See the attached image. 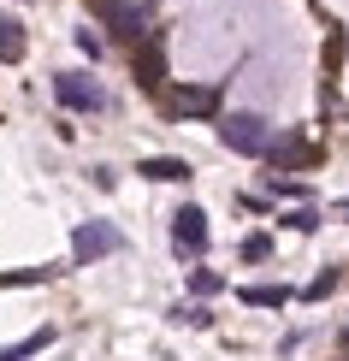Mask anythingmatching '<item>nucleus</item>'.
Listing matches in <instances>:
<instances>
[{
	"instance_id": "f257e3e1",
	"label": "nucleus",
	"mask_w": 349,
	"mask_h": 361,
	"mask_svg": "<svg viewBox=\"0 0 349 361\" xmlns=\"http://www.w3.org/2000/svg\"><path fill=\"white\" fill-rule=\"evenodd\" d=\"M95 18L125 42H148L154 36V6L148 0H95Z\"/></svg>"
},
{
	"instance_id": "f03ea898",
	"label": "nucleus",
	"mask_w": 349,
	"mask_h": 361,
	"mask_svg": "<svg viewBox=\"0 0 349 361\" xmlns=\"http://www.w3.org/2000/svg\"><path fill=\"white\" fill-rule=\"evenodd\" d=\"M219 142L231 148V154H267V148H272L261 113H225L219 118Z\"/></svg>"
},
{
	"instance_id": "7ed1b4c3",
	"label": "nucleus",
	"mask_w": 349,
	"mask_h": 361,
	"mask_svg": "<svg viewBox=\"0 0 349 361\" xmlns=\"http://www.w3.org/2000/svg\"><path fill=\"white\" fill-rule=\"evenodd\" d=\"M118 249H125V237H118L107 219H83L78 231H71V255H78L83 267H89V261H101V255H118Z\"/></svg>"
},
{
	"instance_id": "20e7f679",
	"label": "nucleus",
	"mask_w": 349,
	"mask_h": 361,
	"mask_svg": "<svg viewBox=\"0 0 349 361\" xmlns=\"http://www.w3.org/2000/svg\"><path fill=\"white\" fill-rule=\"evenodd\" d=\"M54 95L66 101L71 113H101V107H107V89H101L95 78H83V71H59V78H54Z\"/></svg>"
},
{
	"instance_id": "39448f33",
	"label": "nucleus",
	"mask_w": 349,
	"mask_h": 361,
	"mask_svg": "<svg viewBox=\"0 0 349 361\" xmlns=\"http://www.w3.org/2000/svg\"><path fill=\"white\" fill-rule=\"evenodd\" d=\"M172 243H178V255H202L207 249V214L202 207H178L172 214Z\"/></svg>"
},
{
	"instance_id": "423d86ee",
	"label": "nucleus",
	"mask_w": 349,
	"mask_h": 361,
	"mask_svg": "<svg viewBox=\"0 0 349 361\" xmlns=\"http://www.w3.org/2000/svg\"><path fill=\"white\" fill-rule=\"evenodd\" d=\"M136 83H142V89H160L166 83V48H160V36L136 42Z\"/></svg>"
},
{
	"instance_id": "0eeeda50",
	"label": "nucleus",
	"mask_w": 349,
	"mask_h": 361,
	"mask_svg": "<svg viewBox=\"0 0 349 361\" xmlns=\"http://www.w3.org/2000/svg\"><path fill=\"white\" fill-rule=\"evenodd\" d=\"M136 172L154 178V184H184V178H190V160H178V154H148Z\"/></svg>"
},
{
	"instance_id": "6e6552de",
	"label": "nucleus",
	"mask_w": 349,
	"mask_h": 361,
	"mask_svg": "<svg viewBox=\"0 0 349 361\" xmlns=\"http://www.w3.org/2000/svg\"><path fill=\"white\" fill-rule=\"evenodd\" d=\"M172 107L190 113V118H207V113H219V89H214V83H202V89H178Z\"/></svg>"
},
{
	"instance_id": "1a4fd4ad",
	"label": "nucleus",
	"mask_w": 349,
	"mask_h": 361,
	"mask_svg": "<svg viewBox=\"0 0 349 361\" xmlns=\"http://www.w3.org/2000/svg\"><path fill=\"white\" fill-rule=\"evenodd\" d=\"M54 343V326H42V332H24L18 343H0V361H30V355H42Z\"/></svg>"
},
{
	"instance_id": "9d476101",
	"label": "nucleus",
	"mask_w": 349,
	"mask_h": 361,
	"mask_svg": "<svg viewBox=\"0 0 349 361\" xmlns=\"http://www.w3.org/2000/svg\"><path fill=\"white\" fill-rule=\"evenodd\" d=\"M24 59V24L0 12V66H18Z\"/></svg>"
},
{
	"instance_id": "9b49d317",
	"label": "nucleus",
	"mask_w": 349,
	"mask_h": 361,
	"mask_svg": "<svg viewBox=\"0 0 349 361\" xmlns=\"http://www.w3.org/2000/svg\"><path fill=\"white\" fill-rule=\"evenodd\" d=\"M243 302L249 308H284L290 290H284V284H243Z\"/></svg>"
},
{
	"instance_id": "f8f14e48",
	"label": "nucleus",
	"mask_w": 349,
	"mask_h": 361,
	"mask_svg": "<svg viewBox=\"0 0 349 361\" xmlns=\"http://www.w3.org/2000/svg\"><path fill=\"white\" fill-rule=\"evenodd\" d=\"M267 255H272V237H267V231L243 237V261H267Z\"/></svg>"
},
{
	"instance_id": "ddd939ff",
	"label": "nucleus",
	"mask_w": 349,
	"mask_h": 361,
	"mask_svg": "<svg viewBox=\"0 0 349 361\" xmlns=\"http://www.w3.org/2000/svg\"><path fill=\"white\" fill-rule=\"evenodd\" d=\"M331 290H338V273H331V267H326V273L314 279V284H308V290H302V296H308V302H326Z\"/></svg>"
},
{
	"instance_id": "4468645a",
	"label": "nucleus",
	"mask_w": 349,
	"mask_h": 361,
	"mask_svg": "<svg viewBox=\"0 0 349 361\" xmlns=\"http://www.w3.org/2000/svg\"><path fill=\"white\" fill-rule=\"evenodd\" d=\"M284 225H290V231H314L320 214H314V207H296V214H284Z\"/></svg>"
},
{
	"instance_id": "2eb2a0df",
	"label": "nucleus",
	"mask_w": 349,
	"mask_h": 361,
	"mask_svg": "<svg viewBox=\"0 0 349 361\" xmlns=\"http://www.w3.org/2000/svg\"><path fill=\"white\" fill-rule=\"evenodd\" d=\"M190 290L195 296H214L219 290V273H207V267H202V273H190Z\"/></svg>"
},
{
	"instance_id": "dca6fc26",
	"label": "nucleus",
	"mask_w": 349,
	"mask_h": 361,
	"mask_svg": "<svg viewBox=\"0 0 349 361\" xmlns=\"http://www.w3.org/2000/svg\"><path fill=\"white\" fill-rule=\"evenodd\" d=\"M172 320H184V326H207V308H184V302H178V308H172Z\"/></svg>"
},
{
	"instance_id": "f3484780",
	"label": "nucleus",
	"mask_w": 349,
	"mask_h": 361,
	"mask_svg": "<svg viewBox=\"0 0 349 361\" xmlns=\"http://www.w3.org/2000/svg\"><path fill=\"white\" fill-rule=\"evenodd\" d=\"M78 48H83L89 59H101V36H89V30H78Z\"/></svg>"
},
{
	"instance_id": "a211bd4d",
	"label": "nucleus",
	"mask_w": 349,
	"mask_h": 361,
	"mask_svg": "<svg viewBox=\"0 0 349 361\" xmlns=\"http://www.w3.org/2000/svg\"><path fill=\"white\" fill-rule=\"evenodd\" d=\"M343 350H349V326H343Z\"/></svg>"
},
{
	"instance_id": "6ab92c4d",
	"label": "nucleus",
	"mask_w": 349,
	"mask_h": 361,
	"mask_svg": "<svg viewBox=\"0 0 349 361\" xmlns=\"http://www.w3.org/2000/svg\"><path fill=\"white\" fill-rule=\"evenodd\" d=\"M343 214H349V202H343Z\"/></svg>"
}]
</instances>
